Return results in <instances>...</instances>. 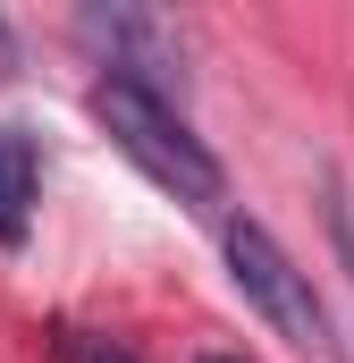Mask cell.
Here are the masks:
<instances>
[{
  "label": "cell",
  "instance_id": "obj_1",
  "mask_svg": "<svg viewBox=\"0 0 354 363\" xmlns=\"http://www.w3.org/2000/svg\"><path fill=\"white\" fill-rule=\"evenodd\" d=\"M93 118H101V127H110V144H118V152H127L152 186H161V194H177L185 211H219V203H228V169L211 161V144L185 127V110H177V101L101 77V85H93Z\"/></svg>",
  "mask_w": 354,
  "mask_h": 363
},
{
  "label": "cell",
  "instance_id": "obj_2",
  "mask_svg": "<svg viewBox=\"0 0 354 363\" xmlns=\"http://www.w3.org/2000/svg\"><path fill=\"white\" fill-rule=\"evenodd\" d=\"M219 245H228V279H236V296L262 313L270 330L295 347V355L312 363H338V338H329V313H321V296H312V279L287 262V245L270 237L262 220H219Z\"/></svg>",
  "mask_w": 354,
  "mask_h": 363
},
{
  "label": "cell",
  "instance_id": "obj_3",
  "mask_svg": "<svg viewBox=\"0 0 354 363\" xmlns=\"http://www.w3.org/2000/svg\"><path fill=\"white\" fill-rule=\"evenodd\" d=\"M76 34L110 60L118 85H144V93H161V101L185 93V43H177V26L161 9H85Z\"/></svg>",
  "mask_w": 354,
  "mask_h": 363
},
{
  "label": "cell",
  "instance_id": "obj_4",
  "mask_svg": "<svg viewBox=\"0 0 354 363\" xmlns=\"http://www.w3.org/2000/svg\"><path fill=\"white\" fill-rule=\"evenodd\" d=\"M25 203H34V135L0 127V245H25Z\"/></svg>",
  "mask_w": 354,
  "mask_h": 363
},
{
  "label": "cell",
  "instance_id": "obj_5",
  "mask_svg": "<svg viewBox=\"0 0 354 363\" xmlns=\"http://www.w3.org/2000/svg\"><path fill=\"white\" fill-rule=\"evenodd\" d=\"M68 363H144V355L118 347V338H101V330H76V338H68Z\"/></svg>",
  "mask_w": 354,
  "mask_h": 363
},
{
  "label": "cell",
  "instance_id": "obj_6",
  "mask_svg": "<svg viewBox=\"0 0 354 363\" xmlns=\"http://www.w3.org/2000/svg\"><path fill=\"white\" fill-rule=\"evenodd\" d=\"M329 237H338V254L354 271V203H346V186H329Z\"/></svg>",
  "mask_w": 354,
  "mask_h": 363
},
{
  "label": "cell",
  "instance_id": "obj_7",
  "mask_svg": "<svg viewBox=\"0 0 354 363\" xmlns=\"http://www.w3.org/2000/svg\"><path fill=\"white\" fill-rule=\"evenodd\" d=\"M202 363H245V355H202Z\"/></svg>",
  "mask_w": 354,
  "mask_h": 363
}]
</instances>
